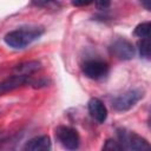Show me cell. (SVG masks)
Returning a JSON list of instances; mask_svg holds the SVG:
<instances>
[{
    "label": "cell",
    "mask_w": 151,
    "mask_h": 151,
    "mask_svg": "<svg viewBox=\"0 0 151 151\" xmlns=\"http://www.w3.org/2000/svg\"><path fill=\"white\" fill-rule=\"evenodd\" d=\"M31 76H21V74H13L12 77L7 78L6 80L0 83V94L21 87L24 85L31 84Z\"/></svg>",
    "instance_id": "7"
},
{
    "label": "cell",
    "mask_w": 151,
    "mask_h": 151,
    "mask_svg": "<svg viewBox=\"0 0 151 151\" xmlns=\"http://www.w3.org/2000/svg\"><path fill=\"white\" fill-rule=\"evenodd\" d=\"M98 9H106L111 5V0H94Z\"/></svg>",
    "instance_id": "15"
},
{
    "label": "cell",
    "mask_w": 151,
    "mask_h": 151,
    "mask_svg": "<svg viewBox=\"0 0 151 151\" xmlns=\"http://www.w3.org/2000/svg\"><path fill=\"white\" fill-rule=\"evenodd\" d=\"M50 149H51V140L48 136L34 137L29 139L24 146V150H28V151H47Z\"/></svg>",
    "instance_id": "9"
},
{
    "label": "cell",
    "mask_w": 151,
    "mask_h": 151,
    "mask_svg": "<svg viewBox=\"0 0 151 151\" xmlns=\"http://www.w3.org/2000/svg\"><path fill=\"white\" fill-rule=\"evenodd\" d=\"M44 33V28L40 26H21L17 29H13L8 32L4 40L5 42L15 50H21L32 44L34 40L40 38V35Z\"/></svg>",
    "instance_id": "1"
},
{
    "label": "cell",
    "mask_w": 151,
    "mask_h": 151,
    "mask_svg": "<svg viewBox=\"0 0 151 151\" xmlns=\"http://www.w3.org/2000/svg\"><path fill=\"white\" fill-rule=\"evenodd\" d=\"M117 138L118 143L120 144L123 150H132V151H143L150 149V144L145 138L137 134L133 131L126 129H118L117 130Z\"/></svg>",
    "instance_id": "2"
},
{
    "label": "cell",
    "mask_w": 151,
    "mask_h": 151,
    "mask_svg": "<svg viewBox=\"0 0 151 151\" xmlns=\"http://www.w3.org/2000/svg\"><path fill=\"white\" fill-rule=\"evenodd\" d=\"M138 50L142 58L150 59V40L149 38H140L138 42Z\"/></svg>",
    "instance_id": "11"
},
{
    "label": "cell",
    "mask_w": 151,
    "mask_h": 151,
    "mask_svg": "<svg viewBox=\"0 0 151 151\" xmlns=\"http://www.w3.org/2000/svg\"><path fill=\"white\" fill-rule=\"evenodd\" d=\"M150 28H151L150 22H142V24L137 25V27L134 28V34L139 38H149Z\"/></svg>",
    "instance_id": "12"
},
{
    "label": "cell",
    "mask_w": 151,
    "mask_h": 151,
    "mask_svg": "<svg viewBox=\"0 0 151 151\" xmlns=\"http://www.w3.org/2000/svg\"><path fill=\"white\" fill-rule=\"evenodd\" d=\"M142 2V5L145 7V9L150 11L151 9V0H139Z\"/></svg>",
    "instance_id": "17"
},
{
    "label": "cell",
    "mask_w": 151,
    "mask_h": 151,
    "mask_svg": "<svg viewBox=\"0 0 151 151\" xmlns=\"http://www.w3.org/2000/svg\"><path fill=\"white\" fill-rule=\"evenodd\" d=\"M92 2H94V0H72V5L76 7H84V6H88Z\"/></svg>",
    "instance_id": "16"
},
{
    "label": "cell",
    "mask_w": 151,
    "mask_h": 151,
    "mask_svg": "<svg viewBox=\"0 0 151 151\" xmlns=\"http://www.w3.org/2000/svg\"><path fill=\"white\" fill-rule=\"evenodd\" d=\"M83 72L90 79L99 80V79H103L107 76L109 65L103 60L90 59L83 64Z\"/></svg>",
    "instance_id": "5"
},
{
    "label": "cell",
    "mask_w": 151,
    "mask_h": 151,
    "mask_svg": "<svg viewBox=\"0 0 151 151\" xmlns=\"http://www.w3.org/2000/svg\"><path fill=\"white\" fill-rule=\"evenodd\" d=\"M40 68V63L37 60H29L19 64L14 68V74H21V76H31L34 72H37Z\"/></svg>",
    "instance_id": "10"
},
{
    "label": "cell",
    "mask_w": 151,
    "mask_h": 151,
    "mask_svg": "<svg viewBox=\"0 0 151 151\" xmlns=\"http://www.w3.org/2000/svg\"><path fill=\"white\" fill-rule=\"evenodd\" d=\"M88 107V112L91 114V117L98 122V123H104L107 118V109L104 105V103L98 99V98H91L88 100L87 104Z\"/></svg>",
    "instance_id": "8"
},
{
    "label": "cell",
    "mask_w": 151,
    "mask_h": 151,
    "mask_svg": "<svg viewBox=\"0 0 151 151\" xmlns=\"http://www.w3.org/2000/svg\"><path fill=\"white\" fill-rule=\"evenodd\" d=\"M103 150H107V151H120L123 149H122L120 144L117 140H114V139H107L105 142L104 146H103Z\"/></svg>",
    "instance_id": "14"
},
{
    "label": "cell",
    "mask_w": 151,
    "mask_h": 151,
    "mask_svg": "<svg viewBox=\"0 0 151 151\" xmlns=\"http://www.w3.org/2000/svg\"><path fill=\"white\" fill-rule=\"evenodd\" d=\"M32 5L35 7H55L58 6V0H31Z\"/></svg>",
    "instance_id": "13"
},
{
    "label": "cell",
    "mask_w": 151,
    "mask_h": 151,
    "mask_svg": "<svg viewBox=\"0 0 151 151\" xmlns=\"http://www.w3.org/2000/svg\"><path fill=\"white\" fill-rule=\"evenodd\" d=\"M55 138L67 150H76L79 146V134L77 130L71 126H58L55 129Z\"/></svg>",
    "instance_id": "3"
},
{
    "label": "cell",
    "mask_w": 151,
    "mask_h": 151,
    "mask_svg": "<svg viewBox=\"0 0 151 151\" xmlns=\"http://www.w3.org/2000/svg\"><path fill=\"white\" fill-rule=\"evenodd\" d=\"M143 91L140 90H130L119 97L114 98L112 101V107L116 111H127L131 107H133L142 98H143Z\"/></svg>",
    "instance_id": "4"
},
{
    "label": "cell",
    "mask_w": 151,
    "mask_h": 151,
    "mask_svg": "<svg viewBox=\"0 0 151 151\" xmlns=\"http://www.w3.org/2000/svg\"><path fill=\"white\" fill-rule=\"evenodd\" d=\"M110 53L119 60H130L134 55V48L129 40L117 38L110 45Z\"/></svg>",
    "instance_id": "6"
}]
</instances>
